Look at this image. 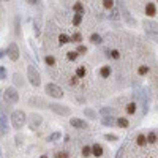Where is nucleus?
Instances as JSON below:
<instances>
[{"mask_svg": "<svg viewBox=\"0 0 158 158\" xmlns=\"http://www.w3.org/2000/svg\"><path fill=\"white\" fill-rule=\"evenodd\" d=\"M11 123H13V127L16 128V130L22 128V125L25 123V114H24V111H14V112L11 114Z\"/></svg>", "mask_w": 158, "mask_h": 158, "instance_id": "nucleus-1", "label": "nucleus"}, {"mask_svg": "<svg viewBox=\"0 0 158 158\" xmlns=\"http://www.w3.org/2000/svg\"><path fill=\"white\" fill-rule=\"evenodd\" d=\"M27 78L29 81H30V84L33 87H38L40 84H41V78H40V73H38V70L35 68V66H27Z\"/></svg>", "mask_w": 158, "mask_h": 158, "instance_id": "nucleus-2", "label": "nucleus"}, {"mask_svg": "<svg viewBox=\"0 0 158 158\" xmlns=\"http://www.w3.org/2000/svg\"><path fill=\"white\" fill-rule=\"evenodd\" d=\"M3 96H5V101L10 103V104L17 103V100H19V95H17V92H16L14 87H8V89H5V95Z\"/></svg>", "mask_w": 158, "mask_h": 158, "instance_id": "nucleus-3", "label": "nucleus"}, {"mask_svg": "<svg viewBox=\"0 0 158 158\" xmlns=\"http://www.w3.org/2000/svg\"><path fill=\"white\" fill-rule=\"evenodd\" d=\"M46 92H48V95L54 96V98H62L63 96V90L58 86H55V84H48L46 86Z\"/></svg>", "mask_w": 158, "mask_h": 158, "instance_id": "nucleus-4", "label": "nucleus"}, {"mask_svg": "<svg viewBox=\"0 0 158 158\" xmlns=\"http://www.w3.org/2000/svg\"><path fill=\"white\" fill-rule=\"evenodd\" d=\"M7 55L11 60H17V58H19V48H17L16 43H10V46H8V49H7Z\"/></svg>", "mask_w": 158, "mask_h": 158, "instance_id": "nucleus-5", "label": "nucleus"}, {"mask_svg": "<svg viewBox=\"0 0 158 158\" xmlns=\"http://www.w3.org/2000/svg\"><path fill=\"white\" fill-rule=\"evenodd\" d=\"M49 108H51L55 114H60V116H70V108H66V106H60V104L51 103Z\"/></svg>", "mask_w": 158, "mask_h": 158, "instance_id": "nucleus-6", "label": "nucleus"}, {"mask_svg": "<svg viewBox=\"0 0 158 158\" xmlns=\"http://www.w3.org/2000/svg\"><path fill=\"white\" fill-rule=\"evenodd\" d=\"M119 5H120V11H122V14H123V17H125V21L128 22L130 25H134L136 24V21H134L133 17H131V14L128 13V10H127V7L123 5V2H119Z\"/></svg>", "mask_w": 158, "mask_h": 158, "instance_id": "nucleus-7", "label": "nucleus"}, {"mask_svg": "<svg viewBox=\"0 0 158 158\" xmlns=\"http://www.w3.org/2000/svg\"><path fill=\"white\" fill-rule=\"evenodd\" d=\"M144 29L149 33H158V22L153 21H144Z\"/></svg>", "mask_w": 158, "mask_h": 158, "instance_id": "nucleus-8", "label": "nucleus"}, {"mask_svg": "<svg viewBox=\"0 0 158 158\" xmlns=\"http://www.w3.org/2000/svg\"><path fill=\"white\" fill-rule=\"evenodd\" d=\"M70 125L74 127V128H81V130H84V128L89 127V123L84 122V120H81V119H71V120H70Z\"/></svg>", "mask_w": 158, "mask_h": 158, "instance_id": "nucleus-9", "label": "nucleus"}, {"mask_svg": "<svg viewBox=\"0 0 158 158\" xmlns=\"http://www.w3.org/2000/svg\"><path fill=\"white\" fill-rule=\"evenodd\" d=\"M145 14H147V16H155V14H157V8H155V3H150V2H149L147 5H145Z\"/></svg>", "mask_w": 158, "mask_h": 158, "instance_id": "nucleus-10", "label": "nucleus"}, {"mask_svg": "<svg viewBox=\"0 0 158 158\" xmlns=\"http://www.w3.org/2000/svg\"><path fill=\"white\" fill-rule=\"evenodd\" d=\"M90 149H92V155H93V157H101V155H103V147H101L100 144H93Z\"/></svg>", "mask_w": 158, "mask_h": 158, "instance_id": "nucleus-11", "label": "nucleus"}, {"mask_svg": "<svg viewBox=\"0 0 158 158\" xmlns=\"http://www.w3.org/2000/svg\"><path fill=\"white\" fill-rule=\"evenodd\" d=\"M111 73H112V70H111V66L109 65H104V66H101V70H100V76L101 78H109L111 76Z\"/></svg>", "mask_w": 158, "mask_h": 158, "instance_id": "nucleus-12", "label": "nucleus"}, {"mask_svg": "<svg viewBox=\"0 0 158 158\" xmlns=\"http://www.w3.org/2000/svg\"><path fill=\"white\" fill-rule=\"evenodd\" d=\"M33 30H35V37H40V33H41V19H40V17H37V19H35Z\"/></svg>", "mask_w": 158, "mask_h": 158, "instance_id": "nucleus-13", "label": "nucleus"}, {"mask_svg": "<svg viewBox=\"0 0 158 158\" xmlns=\"http://www.w3.org/2000/svg\"><path fill=\"white\" fill-rule=\"evenodd\" d=\"M136 144L139 145V147H145L147 145V137H145V134H137V137H136Z\"/></svg>", "mask_w": 158, "mask_h": 158, "instance_id": "nucleus-14", "label": "nucleus"}, {"mask_svg": "<svg viewBox=\"0 0 158 158\" xmlns=\"http://www.w3.org/2000/svg\"><path fill=\"white\" fill-rule=\"evenodd\" d=\"M145 137H147L149 144H155V142L158 141V134L155 133V131H149V134H145Z\"/></svg>", "mask_w": 158, "mask_h": 158, "instance_id": "nucleus-15", "label": "nucleus"}, {"mask_svg": "<svg viewBox=\"0 0 158 158\" xmlns=\"http://www.w3.org/2000/svg\"><path fill=\"white\" fill-rule=\"evenodd\" d=\"M40 123H41V116H38V114H33V116H32V122H30V128L38 127Z\"/></svg>", "mask_w": 158, "mask_h": 158, "instance_id": "nucleus-16", "label": "nucleus"}, {"mask_svg": "<svg viewBox=\"0 0 158 158\" xmlns=\"http://www.w3.org/2000/svg\"><path fill=\"white\" fill-rule=\"evenodd\" d=\"M116 123L119 125V127H120V128H127L128 125H130V122H128V119H127V117H119Z\"/></svg>", "mask_w": 158, "mask_h": 158, "instance_id": "nucleus-17", "label": "nucleus"}, {"mask_svg": "<svg viewBox=\"0 0 158 158\" xmlns=\"http://www.w3.org/2000/svg\"><path fill=\"white\" fill-rule=\"evenodd\" d=\"M90 41H92L93 44H101V43H103V38H101L98 33H92L90 35Z\"/></svg>", "mask_w": 158, "mask_h": 158, "instance_id": "nucleus-18", "label": "nucleus"}, {"mask_svg": "<svg viewBox=\"0 0 158 158\" xmlns=\"http://www.w3.org/2000/svg\"><path fill=\"white\" fill-rule=\"evenodd\" d=\"M73 10H74L76 14H84V5L81 3V2H76V3L73 5Z\"/></svg>", "mask_w": 158, "mask_h": 158, "instance_id": "nucleus-19", "label": "nucleus"}, {"mask_svg": "<svg viewBox=\"0 0 158 158\" xmlns=\"http://www.w3.org/2000/svg\"><path fill=\"white\" fill-rule=\"evenodd\" d=\"M101 123L106 125V127H112V125L116 123V119H114V117H103V119H101Z\"/></svg>", "mask_w": 158, "mask_h": 158, "instance_id": "nucleus-20", "label": "nucleus"}, {"mask_svg": "<svg viewBox=\"0 0 158 158\" xmlns=\"http://www.w3.org/2000/svg\"><path fill=\"white\" fill-rule=\"evenodd\" d=\"M136 111H137V104H136V103H128V104H127V112L130 114V116L136 114Z\"/></svg>", "mask_w": 158, "mask_h": 158, "instance_id": "nucleus-21", "label": "nucleus"}, {"mask_svg": "<svg viewBox=\"0 0 158 158\" xmlns=\"http://www.w3.org/2000/svg\"><path fill=\"white\" fill-rule=\"evenodd\" d=\"M70 41H73V43H78V44H79V43L82 41V35L79 33V32H76V33H73V37L70 38Z\"/></svg>", "mask_w": 158, "mask_h": 158, "instance_id": "nucleus-22", "label": "nucleus"}, {"mask_svg": "<svg viewBox=\"0 0 158 158\" xmlns=\"http://www.w3.org/2000/svg\"><path fill=\"white\" fill-rule=\"evenodd\" d=\"M55 62H57V60H55V57H52V55H46L44 57V63L48 66H54Z\"/></svg>", "mask_w": 158, "mask_h": 158, "instance_id": "nucleus-23", "label": "nucleus"}, {"mask_svg": "<svg viewBox=\"0 0 158 158\" xmlns=\"http://www.w3.org/2000/svg\"><path fill=\"white\" fill-rule=\"evenodd\" d=\"M86 66H79V68L78 70H76V78H86Z\"/></svg>", "mask_w": 158, "mask_h": 158, "instance_id": "nucleus-24", "label": "nucleus"}, {"mask_svg": "<svg viewBox=\"0 0 158 158\" xmlns=\"http://www.w3.org/2000/svg\"><path fill=\"white\" fill-rule=\"evenodd\" d=\"M58 43H60V44H66V43H70V37L65 35V33H60L58 35Z\"/></svg>", "mask_w": 158, "mask_h": 158, "instance_id": "nucleus-25", "label": "nucleus"}, {"mask_svg": "<svg viewBox=\"0 0 158 158\" xmlns=\"http://www.w3.org/2000/svg\"><path fill=\"white\" fill-rule=\"evenodd\" d=\"M78 52L76 51H70V52H66V58H68V60H71V62H74L76 58H78Z\"/></svg>", "mask_w": 158, "mask_h": 158, "instance_id": "nucleus-26", "label": "nucleus"}, {"mask_svg": "<svg viewBox=\"0 0 158 158\" xmlns=\"http://www.w3.org/2000/svg\"><path fill=\"white\" fill-rule=\"evenodd\" d=\"M82 22V14H74L73 16V25H79Z\"/></svg>", "mask_w": 158, "mask_h": 158, "instance_id": "nucleus-27", "label": "nucleus"}, {"mask_svg": "<svg viewBox=\"0 0 158 158\" xmlns=\"http://www.w3.org/2000/svg\"><path fill=\"white\" fill-rule=\"evenodd\" d=\"M147 73H149V66L142 65V66H139V68H137V74H139V76H145Z\"/></svg>", "mask_w": 158, "mask_h": 158, "instance_id": "nucleus-28", "label": "nucleus"}, {"mask_svg": "<svg viewBox=\"0 0 158 158\" xmlns=\"http://www.w3.org/2000/svg\"><path fill=\"white\" fill-rule=\"evenodd\" d=\"M84 114H86L87 117H90V119H96V112L93 109H89V108H87V109H84Z\"/></svg>", "mask_w": 158, "mask_h": 158, "instance_id": "nucleus-29", "label": "nucleus"}, {"mask_svg": "<svg viewBox=\"0 0 158 158\" xmlns=\"http://www.w3.org/2000/svg\"><path fill=\"white\" fill-rule=\"evenodd\" d=\"M108 55H109V57H112L114 60H119V58H120V52H119V51H116V49L109 51V54H108Z\"/></svg>", "mask_w": 158, "mask_h": 158, "instance_id": "nucleus-30", "label": "nucleus"}, {"mask_svg": "<svg viewBox=\"0 0 158 158\" xmlns=\"http://www.w3.org/2000/svg\"><path fill=\"white\" fill-rule=\"evenodd\" d=\"M100 112L103 114V116H112V114L116 112V111H114L112 108H103V109H101Z\"/></svg>", "mask_w": 158, "mask_h": 158, "instance_id": "nucleus-31", "label": "nucleus"}, {"mask_svg": "<svg viewBox=\"0 0 158 158\" xmlns=\"http://www.w3.org/2000/svg\"><path fill=\"white\" fill-rule=\"evenodd\" d=\"M103 7L106 8V10L114 8V0H103Z\"/></svg>", "mask_w": 158, "mask_h": 158, "instance_id": "nucleus-32", "label": "nucleus"}, {"mask_svg": "<svg viewBox=\"0 0 158 158\" xmlns=\"http://www.w3.org/2000/svg\"><path fill=\"white\" fill-rule=\"evenodd\" d=\"M57 139H60V133H58V131H55V133H52L51 136L48 137V141H49V142H52V141H57Z\"/></svg>", "mask_w": 158, "mask_h": 158, "instance_id": "nucleus-33", "label": "nucleus"}, {"mask_svg": "<svg viewBox=\"0 0 158 158\" xmlns=\"http://www.w3.org/2000/svg\"><path fill=\"white\" fill-rule=\"evenodd\" d=\"M82 155L84 157H90V155H92V149H90L89 145H84L82 147Z\"/></svg>", "mask_w": 158, "mask_h": 158, "instance_id": "nucleus-34", "label": "nucleus"}, {"mask_svg": "<svg viewBox=\"0 0 158 158\" xmlns=\"http://www.w3.org/2000/svg\"><path fill=\"white\" fill-rule=\"evenodd\" d=\"M111 10H112V11H111V19H114V21H117V19H119V17H120V16H119V11H117V10H114V8H111Z\"/></svg>", "mask_w": 158, "mask_h": 158, "instance_id": "nucleus-35", "label": "nucleus"}, {"mask_svg": "<svg viewBox=\"0 0 158 158\" xmlns=\"http://www.w3.org/2000/svg\"><path fill=\"white\" fill-rule=\"evenodd\" d=\"M13 78H14V84H16V86H22V81H21V74H19V73H16V74H14Z\"/></svg>", "mask_w": 158, "mask_h": 158, "instance_id": "nucleus-36", "label": "nucleus"}, {"mask_svg": "<svg viewBox=\"0 0 158 158\" xmlns=\"http://www.w3.org/2000/svg\"><path fill=\"white\" fill-rule=\"evenodd\" d=\"M104 139H106V141H117L119 137H117L116 134H104Z\"/></svg>", "mask_w": 158, "mask_h": 158, "instance_id": "nucleus-37", "label": "nucleus"}, {"mask_svg": "<svg viewBox=\"0 0 158 158\" xmlns=\"http://www.w3.org/2000/svg\"><path fill=\"white\" fill-rule=\"evenodd\" d=\"M76 52H78V54H86V52H87V48H86L84 44H79V46H78V51H76Z\"/></svg>", "mask_w": 158, "mask_h": 158, "instance_id": "nucleus-38", "label": "nucleus"}, {"mask_svg": "<svg viewBox=\"0 0 158 158\" xmlns=\"http://www.w3.org/2000/svg\"><path fill=\"white\" fill-rule=\"evenodd\" d=\"M0 79H7V70H5V66H0Z\"/></svg>", "mask_w": 158, "mask_h": 158, "instance_id": "nucleus-39", "label": "nucleus"}, {"mask_svg": "<svg viewBox=\"0 0 158 158\" xmlns=\"http://www.w3.org/2000/svg\"><path fill=\"white\" fill-rule=\"evenodd\" d=\"M70 155L66 153V152H58L57 155H55V158H68Z\"/></svg>", "mask_w": 158, "mask_h": 158, "instance_id": "nucleus-40", "label": "nucleus"}, {"mask_svg": "<svg viewBox=\"0 0 158 158\" xmlns=\"http://www.w3.org/2000/svg\"><path fill=\"white\" fill-rule=\"evenodd\" d=\"M76 84H78V78L74 76V78L70 79V86H76Z\"/></svg>", "mask_w": 158, "mask_h": 158, "instance_id": "nucleus-41", "label": "nucleus"}, {"mask_svg": "<svg viewBox=\"0 0 158 158\" xmlns=\"http://www.w3.org/2000/svg\"><path fill=\"white\" fill-rule=\"evenodd\" d=\"M21 33V30H19V17H16V35Z\"/></svg>", "mask_w": 158, "mask_h": 158, "instance_id": "nucleus-42", "label": "nucleus"}, {"mask_svg": "<svg viewBox=\"0 0 158 158\" xmlns=\"http://www.w3.org/2000/svg\"><path fill=\"white\" fill-rule=\"evenodd\" d=\"M122 153H123V147L119 149V152H117V157H116V158H122Z\"/></svg>", "mask_w": 158, "mask_h": 158, "instance_id": "nucleus-43", "label": "nucleus"}, {"mask_svg": "<svg viewBox=\"0 0 158 158\" xmlns=\"http://www.w3.org/2000/svg\"><path fill=\"white\" fill-rule=\"evenodd\" d=\"M27 2L30 5H38V3H40V0H27Z\"/></svg>", "mask_w": 158, "mask_h": 158, "instance_id": "nucleus-44", "label": "nucleus"}, {"mask_svg": "<svg viewBox=\"0 0 158 158\" xmlns=\"http://www.w3.org/2000/svg\"><path fill=\"white\" fill-rule=\"evenodd\" d=\"M3 55H5V52H3V51H0V58L3 57Z\"/></svg>", "mask_w": 158, "mask_h": 158, "instance_id": "nucleus-45", "label": "nucleus"}, {"mask_svg": "<svg viewBox=\"0 0 158 158\" xmlns=\"http://www.w3.org/2000/svg\"><path fill=\"white\" fill-rule=\"evenodd\" d=\"M40 158H48V157H46V155H41V157H40Z\"/></svg>", "mask_w": 158, "mask_h": 158, "instance_id": "nucleus-46", "label": "nucleus"}, {"mask_svg": "<svg viewBox=\"0 0 158 158\" xmlns=\"http://www.w3.org/2000/svg\"><path fill=\"white\" fill-rule=\"evenodd\" d=\"M0 158H2V152H0Z\"/></svg>", "mask_w": 158, "mask_h": 158, "instance_id": "nucleus-47", "label": "nucleus"}, {"mask_svg": "<svg viewBox=\"0 0 158 158\" xmlns=\"http://www.w3.org/2000/svg\"><path fill=\"white\" fill-rule=\"evenodd\" d=\"M3 2H8V0H3Z\"/></svg>", "mask_w": 158, "mask_h": 158, "instance_id": "nucleus-48", "label": "nucleus"}]
</instances>
